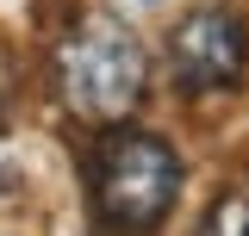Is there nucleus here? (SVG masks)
I'll return each mask as SVG.
<instances>
[{"instance_id":"nucleus-1","label":"nucleus","mask_w":249,"mask_h":236,"mask_svg":"<svg viewBox=\"0 0 249 236\" xmlns=\"http://www.w3.org/2000/svg\"><path fill=\"white\" fill-rule=\"evenodd\" d=\"M181 199V155L150 131H119L93 149V211L112 236H150Z\"/></svg>"},{"instance_id":"nucleus-2","label":"nucleus","mask_w":249,"mask_h":236,"mask_svg":"<svg viewBox=\"0 0 249 236\" xmlns=\"http://www.w3.org/2000/svg\"><path fill=\"white\" fill-rule=\"evenodd\" d=\"M56 87L62 106L88 124H124L143 106L150 87V56L119 19H93L56 50Z\"/></svg>"},{"instance_id":"nucleus-3","label":"nucleus","mask_w":249,"mask_h":236,"mask_svg":"<svg viewBox=\"0 0 249 236\" xmlns=\"http://www.w3.org/2000/svg\"><path fill=\"white\" fill-rule=\"evenodd\" d=\"M168 68H175V87L181 93H224L243 81L249 68V31L237 13L224 6H199L187 13L175 37H168Z\"/></svg>"},{"instance_id":"nucleus-4","label":"nucleus","mask_w":249,"mask_h":236,"mask_svg":"<svg viewBox=\"0 0 249 236\" xmlns=\"http://www.w3.org/2000/svg\"><path fill=\"white\" fill-rule=\"evenodd\" d=\"M193 236H249V199H243V193H224Z\"/></svg>"},{"instance_id":"nucleus-5","label":"nucleus","mask_w":249,"mask_h":236,"mask_svg":"<svg viewBox=\"0 0 249 236\" xmlns=\"http://www.w3.org/2000/svg\"><path fill=\"white\" fill-rule=\"evenodd\" d=\"M13 81H19V68H13V50L0 44V106L13 100Z\"/></svg>"}]
</instances>
